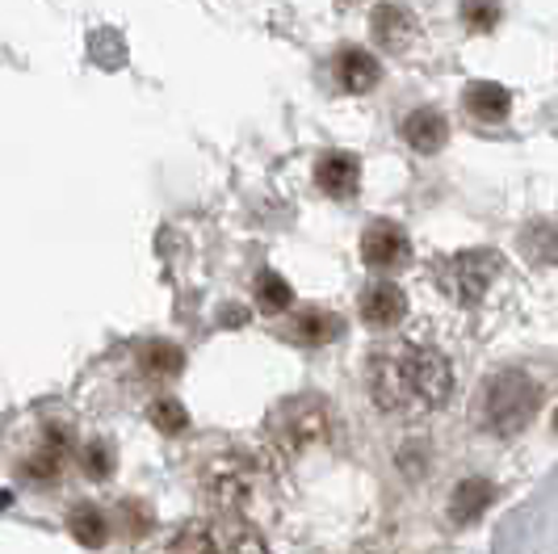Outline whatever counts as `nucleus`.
<instances>
[{
  "mask_svg": "<svg viewBox=\"0 0 558 554\" xmlns=\"http://www.w3.org/2000/svg\"><path fill=\"white\" fill-rule=\"evenodd\" d=\"M369 395L383 412H433L453 395V370L428 345H395L369 361Z\"/></svg>",
  "mask_w": 558,
  "mask_h": 554,
  "instance_id": "nucleus-1",
  "label": "nucleus"
},
{
  "mask_svg": "<svg viewBox=\"0 0 558 554\" xmlns=\"http://www.w3.org/2000/svg\"><path fill=\"white\" fill-rule=\"evenodd\" d=\"M336 433L332 408L319 395H294L265 420V442L274 449V458H294L311 445L328 442Z\"/></svg>",
  "mask_w": 558,
  "mask_h": 554,
  "instance_id": "nucleus-2",
  "label": "nucleus"
},
{
  "mask_svg": "<svg viewBox=\"0 0 558 554\" xmlns=\"http://www.w3.org/2000/svg\"><path fill=\"white\" fill-rule=\"evenodd\" d=\"M542 412V387L525 370H500L483 387V424L496 437H517L525 433Z\"/></svg>",
  "mask_w": 558,
  "mask_h": 554,
  "instance_id": "nucleus-3",
  "label": "nucleus"
},
{
  "mask_svg": "<svg viewBox=\"0 0 558 554\" xmlns=\"http://www.w3.org/2000/svg\"><path fill=\"white\" fill-rule=\"evenodd\" d=\"M210 499L231 513V517H244L252 504L265 492V462L252 458V454H219L206 462V474H202Z\"/></svg>",
  "mask_w": 558,
  "mask_h": 554,
  "instance_id": "nucleus-4",
  "label": "nucleus"
},
{
  "mask_svg": "<svg viewBox=\"0 0 558 554\" xmlns=\"http://www.w3.org/2000/svg\"><path fill=\"white\" fill-rule=\"evenodd\" d=\"M177 554H269L265 551V538L256 533L248 517H210L202 526L185 529L181 542H177Z\"/></svg>",
  "mask_w": 558,
  "mask_h": 554,
  "instance_id": "nucleus-5",
  "label": "nucleus"
},
{
  "mask_svg": "<svg viewBox=\"0 0 558 554\" xmlns=\"http://www.w3.org/2000/svg\"><path fill=\"white\" fill-rule=\"evenodd\" d=\"M492 281H496V256L492 252H458V256H449L441 261V269H437V286H441V294L453 299L458 306H478L487 299V290H492Z\"/></svg>",
  "mask_w": 558,
  "mask_h": 554,
  "instance_id": "nucleus-6",
  "label": "nucleus"
},
{
  "mask_svg": "<svg viewBox=\"0 0 558 554\" xmlns=\"http://www.w3.org/2000/svg\"><path fill=\"white\" fill-rule=\"evenodd\" d=\"M362 256L369 269H399L412 261V240L399 222H374L362 236Z\"/></svg>",
  "mask_w": 558,
  "mask_h": 554,
  "instance_id": "nucleus-7",
  "label": "nucleus"
},
{
  "mask_svg": "<svg viewBox=\"0 0 558 554\" xmlns=\"http://www.w3.org/2000/svg\"><path fill=\"white\" fill-rule=\"evenodd\" d=\"M399 135H403V143H408L412 152H420V156H433L437 147H446L449 122H446V113H437L433 106H420V110H412L408 118H403Z\"/></svg>",
  "mask_w": 558,
  "mask_h": 554,
  "instance_id": "nucleus-8",
  "label": "nucleus"
},
{
  "mask_svg": "<svg viewBox=\"0 0 558 554\" xmlns=\"http://www.w3.org/2000/svg\"><path fill=\"white\" fill-rule=\"evenodd\" d=\"M336 81H340L344 93L362 97V93H369L374 84L383 81V63L369 56V51H362V47H344L336 56Z\"/></svg>",
  "mask_w": 558,
  "mask_h": 554,
  "instance_id": "nucleus-9",
  "label": "nucleus"
},
{
  "mask_svg": "<svg viewBox=\"0 0 558 554\" xmlns=\"http://www.w3.org/2000/svg\"><path fill=\"white\" fill-rule=\"evenodd\" d=\"M357 181H362V165H357L349 152H328V156H319V165H315V185L328 197H353L357 194Z\"/></svg>",
  "mask_w": 558,
  "mask_h": 554,
  "instance_id": "nucleus-10",
  "label": "nucleus"
},
{
  "mask_svg": "<svg viewBox=\"0 0 558 554\" xmlns=\"http://www.w3.org/2000/svg\"><path fill=\"white\" fill-rule=\"evenodd\" d=\"M369 26H374V43L387 47V51H408L412 38H416V17L403 4H378Z\"/></svg>",
  "mask_w": 558,
  "mask_h": 554,
  "instance_id": "nucleus-11",
  "label": "nucleus"
},
{
  "mask_svg": "<svg viewBox=\"0 0 558 554\" xmlns=\"http://www.w3.org/2000/svg\"><path fill=\"white\" fill-rule=\"evenodd\" d=\"M340 333H344V320L332 315V311H324V306H303L290 320V328H286V336L299 340V345H328Z\"/></svg>",
  "mask_w": 558,
  "mask_h": 554,
  "instance_id": "nucleus-12",
  "label": "nucleus"
},
{
  "mask_svg": "<svg viewBox=\"0 0 558 554\" xmlns=\"http://www.w3.org/2000/svg\"><path fill=\"white\" fill-rule=\"evenodd\" d=\"M408 315V294L399 286H374L362 294V320L374 328H395Z\"/></svg>",
  "mask_w": 558,
  "mask_h": 554,
  "instance_id": "nucleus-13",
  "label": "nucleus"
},
{
  "mask_svg": "<svg viewBox=\"0 0 558 554\" xmlns=\"http://www.w3.org/2000/svg\"><path fill=\"white\" fill-rule=\"evenodd\" d=\"M492 499H496V487H492L487 479H466V483L453 487L449 517H453L458 526H466V521H475V517H483V513L492 508Z\"/></svg>",
  "mask_w": 558,
  "mask_h": 554,
  "instance_id": "nucleus-14",
  "label": "nucleus"
},
{
  "mask_svg": "<svg viewBox=\"0 0 558 554\" xmlns=\"http://www.w3.org/2000/svg\"><path fill=\"white\" fill-rule=\"evenodd\" d=\"M508 88H500V84H471L466 88V110L475 113L478 122H500L504 113H508Z\"/></svg>",
  "mask_w": 558,
  "mask_h": 554,
  "instance_id": "nucleus-15",
  "label": "nucleus"
},
{
  "mask_svg": "<svg viewBox=\"0 0 558 554\" xmlns=\"http://www.w3.org/2000/svg\"><path fill=\"white\" fill-rule=\"evenodd\" d=\"M140 365L147 374H177L185 365V353L177 345H165V340H147L140 349Z\"/></svg>",
  "mask_w": 558,
  "mask_h": 554,
  "instance_id": "nucleus-16",
  "label": "nucleus"
},
{
  "mask_svg": "<svg viewBox=\"0 0 558 554\" xmlns=\"http://www.w3.org/2000/svg\"><path fill=\"white\" fill-rule=\"evenodd\" d=\"M63 449H68V433L51 429V433H47V445L38 449V458H29L26 471L34 474V479H51V474L63 467Z\"/></svg>",
  "mask_w": 558,
  "mask_h": 554,
  "instance_id": "nucleus-17",
  "label": "nucleus"
},
{
  "mask_svg": "<svg viewBox=\"0 0 558 554\" xmlns=\"http://www.w3.org/2000/svg\"><path fill=\"white\" fill-rule=\"evenodd\" d=\"M290 299H294V290H290V281L281 274L265 269V274L256 277V303H260V311H286Z\"/></svg>",
  "mask_w": 558,
  "mask_h": 554,
  "instance_id": "nucleus-18",
  "label": "nucleus"
},
{
  "mask_svg": "<svg viewBox=\"0 0 558 554\" xmlns=\"http://www.w3.org/2000/svg\"><path fill=\"white\" fill-rule=\"evenodd\" d=\"M68 526H72V533H76L81 546H101V542H106V521H101L97 508H76Z\"/></svg>",
  "mask_w": 558,
  "mask_h": 554,
  "instance_id": "nucleus-19",
  "label": "nucleus"
},
{
  "mask_svg": "<svg viewBox=\"0 0 558 554\" xmlns=\"http://www.w3.org/2000/svg\"><path fill=\"white\" fill-rule=\"evenodd\" d=\"M151 424H156L160 433H185V429H190V412H185L177 399H156V404H151Z\"/></svg>",
  "mask_w": 558,
  "mask_h": 554,
  "instance_id": "nucleus-20",
  "label": "nucleus"
},
{
  "mask_svg": "<svg viewBox=\"0 0 558 554\" xmlns=\"http://www.w3.org/2000/svg\"><path fill=\"white\" fill-rule=\"evenodd\" d=\"M81 467L88 479H106L113 471V449L110 442H88L81 449Z\"/></svg>",
  "mask_w": 558,
  "mask_h": 554,
  "instance_id": "nucleus-21",
  "label": "nucleus"
},
{
  "mask_svg": "<svg viewBox=\"0 0 558 554\" xmlns=\"http://www.w3.org/2000/svg\"><path fill=\"white\" fill-rule=\"evenodd\" d=\"M462 17L471 22V29H478V34H487V29L500 26V0H466Z\"/></svg>",
  "mask_w": 558,
  "mask_h": 554,
  "instance_id": "nucleus-22",
  "label": "nucleus"
},
{
  "mask_svg": "<svg viewBox=\"0 0 558 554\" xmlns=\"http://www.w3.org/2000/svg\"><path fill=\"white\" fill-rule=\"evenodd\" d=\"M349 4H353V0H349Z\"/></svg>",
  "mask_w": 558,
  "mask_h": 554,
  "instance_id": "nucleus-23",
  "label": "nucleus"
}]
</instances>
